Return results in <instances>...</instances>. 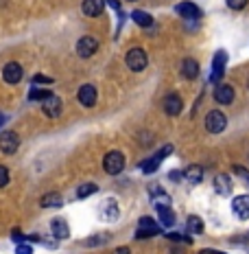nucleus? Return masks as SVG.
I'll use <instances>...</instances> for the list:
<instances>
[{"label":"nucleus","instance_id":"nucleus-1","mask_svg":"<svg viewBox=\"0 0 249 254\" xmlns=\"http://www.w3.org/2000/svg\"><path fill=\"white\" fill-rule=\"evenodd\" d=\"M103 169H105V173H109V176H118V173L125 169V156L120 151H109L107 156L103 158Z\"/></svg>","mask_w":249,"mask_h":254},{"label":"nucleus","instance_id":"nucleus-2","mask_svg":"<svg viewBox=\"0 0 249 254\" xmlns=\"http://www.w3.org/2000/svg\"><path fill=\"white\" fill-rule=\"evenodd\" d=\"M225 127H227V119L221 110H212V112L205 116V129H208L210 134H221Z\"/></svg>","mask_w":249,"mask_h":254},{"label":"nucleus","instance_id":"nucleus-3","mask_svg":"<svg viewBox=\"0 0 249 254\" xmlns=\"http://www.w3.org/2000/svg\"><path fill=\"white\" fill-rule=\"evenodd\" d=\"M147 64H149V57H147V53L142 49H131L127 53V66H129V70L140 72L147 68Z\"/></svg>","mask_w":249,"mask_h":254},{"label":"nucleus","instance_id":"nucleus-4","mask_svg":"<svg viewBox=\"0 0 249 254\" xmlns=\"http://www.w3.org/2000/svg\"><path fill=\"white\" fill-rule=\"evenodd\" d=\"M171 153H173V145H166V147H164V149L157 151L155 156L147 158V160L140 165V169H142V171H145V173H153V171H157V167H160V162H162L166 156H171Z\"/></svg>","mask_w":249,"mask_h":254},{"label":"nucleus","instance_id":"nucleus-5","mask_svg":"<svg viewBox=\"0 0 249 254\" xmlns=\"http://www.w3.org/2000/svg\"><path fill=\"white\" fill-rule=\"evenodd\" d=\"M18 147H20V136L15 134V131L7 129V131H2V134H0V151H2V153L11 156V153L18 151Z\"/></svg>","mask_w":249,"mask_h":254},{"label":"nucleus","instance_id":"nucleus-6","mask_svg":"<svg viewBox=\"0 0 249 254\" xmlns=\"http://www.w3.org/2000/svg\"><path fill=\"white\" fill-rule=\"evenodd\" d=\"M97 49H99V42H97V38H92V35H83V38L77 42V55L83 57V60L92 57L94 53H97Z\"/></svg>","mask_w":249,"mask_h":254},{"label":"nucleus","instance_id":"nucleus-7","mask_svg":"<svg viewBox=\"0 0 249 254\" xmlns=\"http://www.w3.org/2000/svg\"><path fill=\"white\" fill-rule=\"evenodd\" d=\"M22 75H24V70L18 62H9L7 66L2 68V79L9 83V86H15V83L22 81Z\"/></svg>","mask_w":249,"mask_h":254},{"label":"nucleus","instance_id":"nucleus-8","mask_svg":"<svg viewBox=\"0 0 249 254\" xmlns=\"http://www.w3.org/2000/svg\"><path fill=\"white\" fill-rule=\"evenodd\" d=\"M160 232V226L151 219V217H142L138 221V232H136V239H145V237H155Z\"/></svg>","mask_w":249,"mask_h":254},{"label":"nucleus","instance_id":"nucleus-9","mask_svg":"<svg viewBox=\"0 0 249 254\" xmlns=\"http://www.w3.org/2000/svg\"><path fill=\"white\" fill-rule=\"evenodd\" d=\"M225 62H227L225 51H219L214 55V62H212V77H210L212 83H219L221 79H223V75H225Z\"/></svg>","mask_w":249,"mask_h":254},{"label":"nucleus","instance_id":"nucleus-10","mask_svg":"<svg viewBox=\"0 0 249 254\" xmlns=\"http://www.w3.org/2000/svg\"><path fill=\"white\" fill-rule=\"evenodd\" d=\"M162 108H164V112H166L168 116H177L184 110V101H182V97H179V94L171 92V94H166V97H164Z\"/></svg>","mask_w":249,"mask_h":254},{"label":"nucleus","instance_id":"nucleus-11","mask_svg":"<svg viewBox=\"0 0 249 254\" xmlns=\"http://www.w3.org/2000/svg\"><path fill=\"white\" fill-rule=\"evenodd\" d=\"M77 97H79V103H81L83 108H94V105H97L99 94H97V88L90 86V83H86V86L79 88Z\"/></svg>","mask_w":249,"mask_h":254},{"label":"nucleus","instance_id":"nucleus-12","mask_svg":"<svg viewBox=\"0 0 249 254\" xmlns=\"http://www.w3.org/2000/svg\"><path fill=\"white\" fill-rule=\"evenodd\" d=\"M232 213H234L241 221L249 219V195H238L232 202Z\"/></svg>","mask_w":249,"mask_h":254},{"label":"nucleus","instance_id":"nucleus-13","mask_svg":"<svg viewBox=\"0 0 249 254\" xmlns=\"http://www.w3.org/2000/svg\"><path fill=\"white\" fill-rule=\"evenodd\" d=\"M42 110H44L46 116H50V119H57V116L61 114V110H63V103H61L59 97L50 94L49 99H44V101H42Z\"/></svg>","mask_w":249,"mask_h":254},{"label":"nucleus","instance_id":"nucleus-14","mask_svg":"<svg viewBox=\"0 0 249 254\" xmlns=\"http://www.w3.org/2000/svg\"><path fill=\"white\" fill-rule=\"evenodd\" d=\"M175 11L182 15V18H186V20H199L201 18L199 7L195 2H190V0H186V2H179L177 7H175Z\"/></svg>","mask_w":249,"mask_h":254},{"label":"nucleus","instance_id":"nucleus-15","mask_svg":"<svg viewBox=\"0 0 249 254\" xmlns=\"http://www.w3.org/2000/svg\"><path fill=\"white\" fill-rule=\"evenodd\" d=\"M118 215H120V208H118V204H116V199L109 197L100 204V217H103L105 221H116Z\"/></svg>","mask_w":249,"mask_h":254},{"label":"nucleus","instance_id":"nucleus-16","mask_svg":"<svg viewBox=\"0 0 249 254\" xmlns=\"http://www.w3.org/2000/svg\"><path fill=\"white\" fill-rule=\"evenodd\" d=\"M81 9H83V13H86L88 18H97V15L103 13L105 0H83Z\"/></svg>","mask_w":249,"mask_h":254},{"label":"nucleus","instance_id":"nucleus-17","mask_svg":"<svg viewBox=\"0 0 249 254\" xmlns=\"http://www.w3.org/2000/svg\"><path fill=\"white\" fill-rule=\"evenodd\" d=\"M50 230H52V237H55V239H68V237H70V228H68V221H66V219H61V217L52 219Z\"/></svg>","mask_w":249,"mask_h":254},{"label":"nucleus","instance_id":"nucleus-18","mask_svg":"<svg viewBox=\"0 0 249 254\" xmlns=\"http://www.w3.org/2000/svg\"><path fill=\"white\" fill-rule=\"evenodd\" d=\"M234 88L232 86H216L214 90V99H216V103H221V105H230L232 101H234Z\"/></svg>","mask_w":249,"mask_h":254},{"label":"nucleus","instance_id":"nucleus-19","mask_svg":"<svg viewBox=\"0 0 249 254\" xmlns=\"http://www.w3.org/2000/svg\"><path fill=\"white\" fill-rule=\"evenodd\" d=\"M182 75L186 79H197L199 77V62L193 60V57H186L182 62Z\"/></svg>","mask_w":249,"mask_h":254},{"label":"nucleus","instance_id":"nucleus-20","mask_svg":"<svg viewBox=\"0 0 249 254\" xmlns=\"http://www.w3.org/2000/svg\"><path fill=\"white\" fill-rule=\"evenodd\" d=\"M214 190L219 195H230L232 193V180L225 176V173H219L214 178Z\"/></svg>","mask_w":249,"mask_h":254},{"label":"nucleus","instance_id":"nucleus-21","mask_svg":"<svg viewBox=\"0 0 249 254\" xmlns=\"http://www.w3.org/2000/svg\"><path fill=\"white\" fill-rule=\"evenodd\" d=\"M149 190L153 195V204H155V206H168V204H171V197H168V193L164 189H160V187H155V184H153Z\"/></svg>","mask_w":249,"mask_h":254},{"label":"nucleus","instance_id":"nucleus-22","mask_svg":"<svg viewBox=\"0 0 249 254\" xmlns=\"http://www.w3.org/2000/svg\"><path fill=\"white\" fill-rule=\"evenodd\" d=\"M157 215H160V224L164 228H171L175 224V213L171 210V206H157Z\"/></svg>","mask_w":249,"mask_h":254},{"label":"nucleus","instance_id":"nucleus-23","mask_svg":"<svg viewBox=\"0 0 249 254\" xmlns=\"http://www.w3.org/2000/svg\"><path fill=\"white\" fill-rule=\"evenodd\" d=\"M186 228H188V232L190 235H201L203 232V219L201 217H197V215H190L188 217V221H186Z\"/></svg>","mask_w":249,"mask_h":254},{"label":"nucleus","instance_id":"nucleus-24","mask_svg":"<svg viewBox=\"0 0 249 254\" xmlns=\"http://www.w3.org/2000/svg\"><path fill=\"white\" fill-rule=\"evenodd\" d=\"M40 204H42V208H59V206L63 204V199H61L59 193H49V195L42 197Z\"/></svg>","mask_w":249,"mask_h":254},{"label":"nucleus","instance_id":"nucleus-25","mask_svg":"<svg viewBox=\"0 0 249 254\" xmlns=\"http://www.w3.org/2000/svg\"><path fill=\"white\" fill-rule=\"evenodd\" d=\"M184 178H186L190 184H199V182H201V178H203V169H201L199 165L188 167L186 171H184Z\"/></svg>","mask_w":249,"mask_h":254},{"label":"nucleus","instance_id":"nucleus-26","mask_svg":"<svg viewBox=\"0 0 249 254\" xmlns=\"http://www.w3.org/2000/svg\"><path fill=\"white\" fill-rule=\"evenodd\" d=\"M131 20L138 24V26H151L153 24V18L149 13H145V11H140V9H136L134 13H131Z\"/></svg>","mask_w":249,"mask_h":254},{"label":"nucleus","instance_id":"nucleus-27","mask_svg":"<svg viewBox=\"0 0 249 254\" xmlns=\"http://www.w3.org/2000/svg\"><path fill=\"white\" fill-rule=\"evenodd\" d=\"M97 190H99V187H97V184H92V182H90V184H81V187L77 189V197L79 199H86V197H90V195L97 193Z\"/></svg>","mask_w":249,"mask_h":254},{"label":"nucleus","instance_id":"nucleus-28","mask_svg":"<svg viewBox=\"0 0 249 254\" xmlns=\"http://www.w3.org/2000/svg\"><path fill=\"white\" fill-rule=\"evenodd\" d=\"M50 90H44V88H31V92H29V99L31 101H44V99H49L50 97Z\"/></svg>","mask_w":249,"mask_h":254},{"label":"nucleus","instance_id":"nucleus-29","mask_svg":"<svg viewBox=\"0 0 249 254\" xmlns=\"http://www.w3.org/2000/svg\"><path fill=\"white\" fill-rule=\"evenodd\" d=\"M166 237H168V239H171V241H177V243H186V246H188L190 241H193V239H190L188 235H179V232H166Z\"/></svg>","mask_w":249,"mask_h":254},{"label":"nucleus","instance_id":"nucleus-30","mask_svg":"<svg viewBox=\"0 0 249 254\" xmlns=\"http://www.w3.org/2000/svg\"><path fill=\"white\" fill-rule=\"evenodd\" d=\"M225 4L230 9H234V11H241V9L247 7V0H225Z\"/></svg>","mask_w":249,"mask_h":254},{"label":"nucleus","instance_id":"nucleus-31","mask_svg":"<svg viewBox=\"0 0 249 254\" xmlns=\"http://www.w3.org/2000/svg\"><path fill=\"white\" fill-rule=\"evenodd\" d=\"M107 241V235H100V237H90V239H86V246H100V243Z\"/></svg>","mask_w":249,"mask_h":254},{"label":"nucleus","instance_id":"nucleus-32","mask_svg":"<svg viewBox=\"0 0 249 254\" xmlns=\"http://www.w3.org/2000/svg\"><path fill=\"white\" fill-rule=\"evenodd\" d=\"M15 254H33V246H29V243H20V246L15 248Z\"/></svg>","mask_w":249,"mask_h":254},{"label":"nucleus","instance_id":"nucleus-33","mask_svg":"<svg viewBox=\"0 0 249 254\" xmlns=\"http://www.w3.org/2000/svg\"><path fill=\"white\" fill-rule=\"evenodd\" d=\"M7 182H9V171H7V167H0V187H7Z\"/></svg>","mask_w":249,"mask_h":254},{"label":"nucleus","instance_id":"nucleus-34","mask_svg":"<svg viewBox=\"0 0 249 254\" xmlns=\"http://www.w3.org/2000/svg\"><path fill=\"white\" fill-rule=\"evenodd\" d=\"M33 83H52V77H49V75H33Z\"/></svg>","mask_w":249,"mask_h":254},{"label":"nucleus","instance_id":"nucleus-35","mask_svg":"<svg viewBox=\"0 0 249 254\" xmlns=\"http://www.w3.org/2000/svg\"><path fill=\"white\" fill-rule=\"evenodd\" d=\"M11 239H13L15 243H22V241H24V235H22L20 230H13V232H11Z\"/></svg>","mask_w":249,"mask_h":254},{"label":"nucleus","instance_id":"nucleus-36","mask_svg":"<svg viewBox=\"0 0 249 254\" xmlns=\"http://www.w3.org/2000/svg\"><path fill=\"white\" fill-rule=\"evenodd\" d=\"M105 4H109V7H112L114 11H120V4H118V0H105Z\"/></svg>","mask_w":249,"mask_h":254},{"label":"nucleus","instance_id":"nucleus-37","mask_svg":"<svg viewBox=\"0 0 249 254\" xmlns=\"http://www.w3.org/2000/svg\"><path fill=\"white\" fill-rule=\"evenodd\" d=\"M199 254H225V252H219V250H212V248H203V250H199Z\"/></svg>","mask_w":249,"mask_h":254},{"label":"nucleus","instance_id":"nucleus-38","mask_svg":"<svg viewBox=\"0 0 249 254\" xmlns=\"http://www.w3.org/2000/svg\"><path fill=\"white\" fill-rule=\"evenodd\" d=\"M168 176H171L173 182H179V178H182V171H171Z\"/></svg>","mask_w":249,"mask_h":254},{"label":"nucleus","instance_id":"nucleus-39","mask_svg":"<svg viewBox=\"0 0 249 254\" xmlns=\"http://www.w3.org/2000/svg\"><path fill=\"white\" fill-rule=\"evenodd\" d=\"M114 254H131V252H129V248L120 246V248H116V250H114Z\"/></svg>","mask_w":249,"mask_h":254},{"label":"nucleus","instance_id":"nucleus-40","mask_svg":"<svg viewBox=\"0 0 249 254\" xmlns=\"http://www.w3.org/2000/svg\"><path fill=\"white\" fill-rule=\"evenodd\" d=\"M4 121H7V119H4V116L0 114V125H4Z\"/></svg>","mask_w":249,"mask_h":254},{"label":"nucleus","instance_id":"nucleus-41","mask_svg":"<svg viewBox=\"0 0 249 254\" xmlns=\"http://www.w3.org/2000/svg\"><path fill=\"white\" fill-rule=\"evenodd\" d=\"M171 254H184V252H182V250H173Z\"/></svg>","mask_w":249,"mask_h":254},{"label":"nucleus","instance_id":"nucleus-42","mask_svg":"<svg viewBox=\"0 0 249 254\" xmlns=\"http://www.w3.org/2000/svg\"><path fill=\"white\" fill-rule=\"evenodd\" d=\"M129 2H134V0H129Z\"/></svg>","mask_w":249,"mask_h":254}]
</instances>
